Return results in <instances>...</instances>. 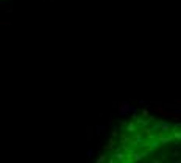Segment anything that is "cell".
I'll list each match as a JSON object with an SVG mask.
<instances>
[{
	"label": "cell",
	"mask_w": 181,
	"mask_h": 163,
	"mask_svg": "<svg viewBox=\"0 0 181 163\" xmlns=\"http://www.w3.org/2000/svg\"><path fill=\"white\" fill-rule=\"evenodd\" d=\"M99 162H181V124L150 114L131 116L114 129Z\"/></svg>",
	"instance_id": "6da1fadb"
}]
</instances>
